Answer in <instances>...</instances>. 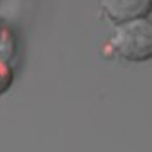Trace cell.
<instances>
[{"label":"cell","instance_id":"obj_1","mask_svg":"<svg viewBox=\"0 0 152 152\" xmlns=\"http://www.w3.org/2000/svg\"><path fill=\"white\" fill-rule=\"evenodd\" d=\"M112 46L122 59L145 63L152 58V24L147 17L115 24Z\"/></svg>","mask_w":152,"mask_h":152},{"label":"cell","instance_id":"obj_4","mask_svg":"<svg viewBox=\"0 0 152 152\" xmlns=\"http://www.w3.org/2000/svg\"><path fill=\"white\" fill-rule=\"evenodd\" d=\"M14 85V68L10 61L0 58V96H4Z\"/></svg>","mask_w":152,"mask_h":152},{"label":"cell","instance_id":"obj_3","mask_svg":"<svg viewBox=\"0 0 152 152\" xmlns=\"http://www.w3.org/2000/svg\"><path fill=\"white\" fill-rule=\"evenodd\" d=\"M14 53H15V39H14V34L9 29L0 27V58L10 61L14 58Z\"/></svg>","mask_w":152,"mask_h":152},{"label":"cell","instance_id":"obj_2","mask_svg":"<svg viewBox=\"0 0 152 152\" xmlns=\"http://www.w3.org/2000/svg\"><path fill=\"white\" fill-rule=\"evenodd\" d=\"M100 7L108 20L113 24H122L147 17L151 12L152 0H100Z\"/></svg>","mask_w":152,"mask_h":152}]
</instances>
